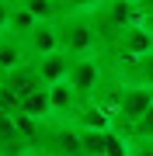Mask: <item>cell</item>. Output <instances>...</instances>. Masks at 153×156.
Segmentation results:
<instances>
[{"mask_svg": "<svg viewBox=\"0 0 153 156\" xmlns=\"http://www.w3.org/2000/svg\"><path fill=\"white\" fill-rule=\"evenodd\" d=\"M56 28H59V52H66L70 59H91V52L97 45V35H94L91 21H87L84 14L59 17Z\"/></svg>", "mask_w": 153, "mask_h": 156, "instance_id": "6da1fadb", "label": "cell"}, {"mask_svg": "<svg viewBox=\"0 0 153 156\" xmlns=\"http://www.w3.org/2000/svg\"><path fill=\"white\" fill-rule=\"evenodd\" d=\"M150 104H153V90H146V87L125 83L122 90H115V118H118V122L136 125L139 118L146 115Z\"/></svg>", "mask_w": 153, "mask_h": 156, "instance_id": "7a4b0ae2", "label": "cell"}, {"mask_svg": "<svg viewBox=\"0 0 153 156\" xmlns=\"http://www.w3.org/2000/svg\"><path fill=\"white\" fill-rule=\"evenodd\" d=\"M21 49H24L28 59H46L52 52H59V28H56V21H38L21 38Z\"/></svg>", "mask_w": 153, "mask_h": 156, "instance_id": "3957f363", "label": "cell"}, {"mask_svg": "<svg viewBox=\"0 0 153 156\" xmlns=\"http://www.w3.org/2000/svg\"><path fill=\"white\" fill-rule=\"evenodd\" d=\"M66 83L73 87V94L80 101H87L97 90V83H101V66H97V59H73L70 62V73H66Z\"/></svg>", "mask_w": 153, "mask_h": 156, "instance_id": "277c9868", "label": "cell"}, {"mask_svg": "<svg viewBox=\"0 0 153 156\" xmlns=\"http://www.w3.org/2000/svg\"><path fill=\"white\" fill-rule=\"evenodd\" d=\"M0 87H7V90H11V94H14L17 101H21L24 94H31V90H38V87H46V83H42L38 62H35V59H24L21 66H14L11 73H4Z\"/></svg>", "mask_w": 153, "mask_h": 156, "instance_id": "5b68a950", "label": "cell"}, {"mask_svg": "<svg viewBox=\"0 0 153 156\" xmlns=\"http://www.w3.org/2000/svg\"><path fill=\"white\" fill-rule=\"evenodd\" d=\"M115 38H118L122 59H139V56H150L153 52V35L143 28V24H129V28H122Z\"/></svg>", "mask_w": 153, "mask_h": 156, "instance_id": "8992f818", "label": "cell"}, {"mask_svg": "<svg viewBox=\"0 0 153 156\" xmlns=\"http://www.w3.org/2000/svg\"><path fill=\"white\" fill-rule=\"evenodd\" d=\"M104 11H101V17H104V24L111 28L115 35H118L122 28H129V24H139V7L136 4H125V0H104Z\"/></svg>", "mask_w": 153, "mask_h": 156, "instance_id": "52a82bcc", "label": "cell"}, {"mask_svg": "<svg viewBox=\"0 0 153 156\" xmlns=\"http://www.w3.org/2000/svg\"><path fill=\"white\" fill-rule=\"evenodd\" d=\"M49 104H52V118H73V111H77V104H80V97L73 94V87L63 80V83H52L49 87Z\"/></svg>", "mask_w": 153, "mask_h": 156, "instance_id": "ba28073f", "label": "cell"}, {"mask_svg": "<svg viewBox=\"0 0 153 156\" xmlns=\"http://www.w3.org/2000/svg\"><path fill=\"white\" fill-rule=\"evenodd\" d=\"M17 111L35 118V122H49L52 118V104H49V87H38L31 90V94H24L21 101H17Z\"/></svg>", "mask_w": 153, "mask_h": 156, "instance_id": "9c48e42d", "label": "cell"}, {"mask_svg": "<svg viewBox=\"0 0 153 156\" xmlns=\"http://www.w3.org/2000/svg\"><path fill=\"white\" fill-rule=\"evenodd\" d=\"M38 62V73H42V83L46 87H52V83H63L66 80V73H70V59L66 52H52V56H46V59H35Z\"/></svg>", "mask_w": 153, "mask_h": 156, "instance_id": "30bf717a", "label": "cell"}, {"mask_svg": "<svg viewBox=\"0 0 153 156\" xmlns=\"http://www.w3.org/2000/svg\"><path fill=\"white\" fill-rule=\"evenodd\" d=\"M28 59L21 49V38H14V35H0V69L11 73L14 66H21V62Z\"/></svg>", "mask_w": 153, "mask_h": 156, "instance_id": "8fae6325", "label": "cell"}, {"mask_svg": "<svg viewBox=\"0 0 153 156\" xmlns=\"http://www.w3.org/2000/svg\"><path fill=\"white\" fill-rule=\"evenodd\" d=\"M80 132V149L84 156H104V146H108V135H111V128H77Z\"/></svg>", "mask_w": 153, "mask_h": 156, "instance_id": "7c38bea8", "label": "cell"}, {"mask_svg": "<svg viewBox=\"0 0 153 156\" xmlns=\"http://www.w3.org/2000/svg\"><path fill=\"white\" fill-rule=\"evenodd\" d=\"M35 14L31 11H24V7H17V4H11V24H7V35H14V38H24L31 28H35Z\"/></svg>", "mask_w": 153, "mask_h": 156, "instance_id": "4fadbf2b", "label": "cell"}, {"mask_svg": "<svg viewBox=\"0 0 153 156\" xmlns=\"http://www.w3.org/2000/svg\"><path fill=\"white\" fill-rule=\"evenodd\" d=\"M129 62H132V80L129 83L153 90V52L150 56H139V59H129Z\"/></svg>", "mask_w": 153, "mask_h": 156, "instance_id": "5bb4252c", "label": "cell"}, {"mask_svg": "<svg viewBox=\"0 0 153 156\" xmlns=\"http://www.w3.org/2000/svg\"><path fill=\"white\" fill-rule=\"evenodd\" d=\"M97 4H104V0H56V11H59V17H77V14H87Z\"/></svg>", "mask_w": 153, "mask_h": 156, "instance_id": "9a60e30c", "label": "cell"}, {"mask_svg": "<svg viewBox=\"0 0 153 156\" xmlns=\"http://www.w3.org/2000/svg\"><path fill=\"white\" fill-rule=\"evenodd\" d=\"M129 128H132V139H150L153 142V104L146 108V115H143L136 125H129Z\"/></svg>", "mask_w": 153, "mask_h": 156, "instance_id": "2e32d148", "label": "cell"}, {"mask_svg": "<svg viewBox=\"0 0 153 156\" xmlns=\"http://www.w3.org/2000/svg\"><path fill=\"white\" fill-rule=\"evenodd\" d=\"M17 111V97L7 87H0V115H14Z\"/></svg>", "mask_w": 153, "mask_h": 156, "instance_id": "e0dca14e", "label": "cell"}, {"mask_svg": "<svg viewBox=\"0 0 153 156\" xmlns=\"http://www.w3.org/2000/svg\"><path fill=\"white\" fill-rule=\"evenodd\" d=\"M129 156H153L150 139H129Z\"/></svg>", "mask_w": 153, "mask_h": 156, "instance_id": "ac0fdd59", "label": "cell"}, {"mask_svg": "<svg viewBox=\"0 0 153 156\" xmlns=\"http://www.w3.org/2000/svg\"><path fill=\"white\" fill-rule=\"evenodd\" d=\"M7 24H11V0H0V35H7Z\"/></svg>", "mask_w": 153, "mask_h": 156, "instance_id": "d6986e66", "label": "cell"}, {"mask_svg": "<svg viewBox=\"0 0 153 156\" xmlns=\"http://www.w3.org/2000/svg\"><path fill=\"white\" fill-rule=\"evenodd\" d=\"M139 24H143V28L153 35V11H150V14H143V17H139Z\"/></svg>", "mask_w": 153, "mask_h": 156, "instance_id": "ffe728a7", "label": "cell"}, {"mask_svg": "<svg viewBox=\"0 0 153 156\" xmlns=\"http://www.w3.org/2000/svg\"><path fill=\"white\" fill-rule=\"evenodd\" d=\"M136 7H139V14H150L153 11V0H136Z\"/></svg>", "mask_w": 153, "mask_h": 156, "instance_id": "44dd1931", "label": "cell"}, {"mask_svg": "<svg viewBox=\"0 0 153 156\" xmlns=\"http://www.w3.org/2000/svg\"><path fill=\"white\" fill-rule=\"evenodd\" d=\"M125 4H136V0H125Z\"/></svg>", "mask_w": 153, "mask_h": 156, "instance_id": "7402d4cb", "label": "cell"}, {"mask_svg": "<svg viewBox=\"0 0 153 156\" xmlns=\"http://www.w3.org/2000/svg\"><path fill=\"white\" fill-rule=\"evenodd\" d=\"M0 80H4V69H0Z\"/></svg>", "mask_w": 153, "mask_h": 156, "instance_id": "603a6c76", "label": "cell"}, {"mask_svg": "<svg viewBox=\"0 0 153 156\" xmlns=\"http://www.w3.org/2000/svg\"><path fill=\"white\" fill-rule=\"evenodd\" d=\"M28 156H38V153H28Z\"/></svg>", "mask_w": 153, "mask_h": 156, "instance_id": "cb8c5ba5", "label": "cell"}]
</instances>
